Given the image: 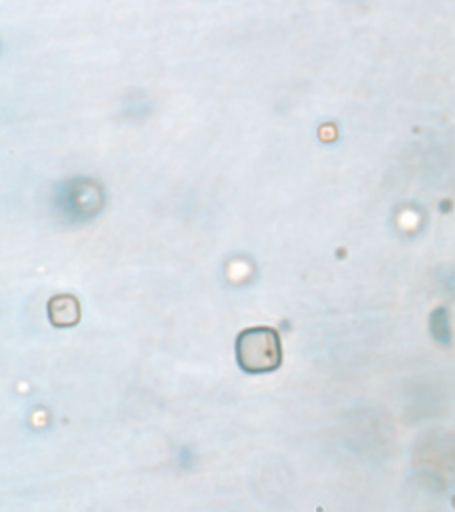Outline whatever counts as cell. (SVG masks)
Here are the masks:
<instances>
[{
	"label": "cell",
	"instance_id": "2",
	"mask_svg": "<svg viewBox=\"0 0 455 512\" xmlns=\"http://www.w3.org/2000/svg\"><path fill=\"white\" fill-rule=\"evenodd\" d=\"M48 318L56 328H71L79 324V299L71 294H61L48 301Z\"/></svg>",
	"mask_w": 455,
	"mask_h": 512
},
{
	"label": "cell",
	"instance_id": "1",
	"mask_svg": "<svg viewBox=\"0 0 455 512\" xmlns=\"http://www.w3.org/2000/svg\"><path fill=\"white\" fill-rule=\"evenodd\" d=\"M238 366L246 374L275 372L282 362V347L277 330L269 326L248 328L237 337Z\"/></svg>",
	"mask_w": 455,
	"mask_h": 512
}]
</instances>
